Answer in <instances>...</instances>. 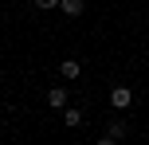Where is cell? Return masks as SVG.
I'll return each mask as SVG.
<instances>
[{
	"label": "cell",
	"mask_w": 149,
	"mask_h": 145,
	"mask_svg": "<svg viewBox=\"0 0 149 145\" xmlns=\"http://www.w3.org/2000/svg\"><path fill=\"white\" fill-rule=\"evenodd\" d=\"M130 102H134V94H130V86H114V90H110V106H118V110H126Z\"/></svg>",
	"instance_id": "obj_1"
},
{
	"label": "cell",
	"mask_w": 149,
	"mask_h": 145,
	"mask_svg": "<svg viewBox=\"0 0 149 145\" xmlns=\"http://www.w3.org/2000/svg\"><path fill=\"white\" fill-rule=\"evenodd\" d=\"M47 106L63 110V106H67V90H63V86H51V90H47Z\"/></svg>",
	"instance_id": "obj_2"
},
{
	"label": "cell",
	"mask_w": 149,
	"mask_h": 145,
	"mask_svg": "<svg viewBox=\"0 0 149 145\" xmlns=\"http://www.w3.org/2000/svg\"><path fill=\"white\" fill-rule=\"evenodd\" d=\"M59 75H63V78H79V75H82L79 59H63V63H59Z\"/></svg>",
	"instance_id": "obj_3"
},
{
	"label": "cell",
	"mask_w": 149,
	"mask_h": 145,
	"mask_svg": "<svg viewBox=\"0 0 149 145\" xmlns=\"http://www.w3.org/2000/svg\"><path fill=\"white\" fill-rule=\"evenodd\" d=\"M59 12L74 20V16H82V0H59Z\"/></svg>",
	"instance_id": "obj_4"
},
{
	"label": "cell",
	"mask_w": 149,
	"mask_h": 145,
	"mask_svg": "<svg viewBox=\"0 0 149 145\" xmlns=\"http://www.w3.org/2000/svg\"><path fill=\"white\" fill-rule=\"evenodd\" d=\"M63 122H67L71 130H74V126L82 122V110H74V106H67V110H63Z\"/></svg>",
	"instance_id": "obj_5"
},
{
	"label": "cell",
	"mask_w": 149,
	"mask_h": 145,
	"mask_svg": "<svg viewBox=\"0 0 149 145\" xmlns=\"http://www.w3.org/2000/svg\"><path fill=\"white\" fill-rule=\"evenodd\" d=\"M106 133H110V137H126V122H118V118H114V122H110V130H106Z\"/></svg>",
	"instance_id": "obj_6"
},
{
	"label": "cell",
	"mask_w": 149,
	"mask_h": 145,
	"mask_svg": "<svg viewBox=\"0 0 149 145\" xmlns=\"http://www.w3.org/2000/svg\"><path fill=\"white\" fill-rule=\"evenodd\" d=\"M36 8H59V0H36Z\"/></svg>",
	"instance_id": "obj_7"
},
{
	"label": "cell",
	"mask_w": 149,
	"mask_h": 145,
	"mask_svg": "<svg viewBox=\"0 0 149 145\" xmlns=\"http://www.w3.org/2000/svg\"><path fill=\"white\" fill-rule=\"evenodd\" d=\"M98 145H118V137H110V133H106V137H98Z\"/></svg>",
	"instance_id": "obj_8"
}]
</instances>
